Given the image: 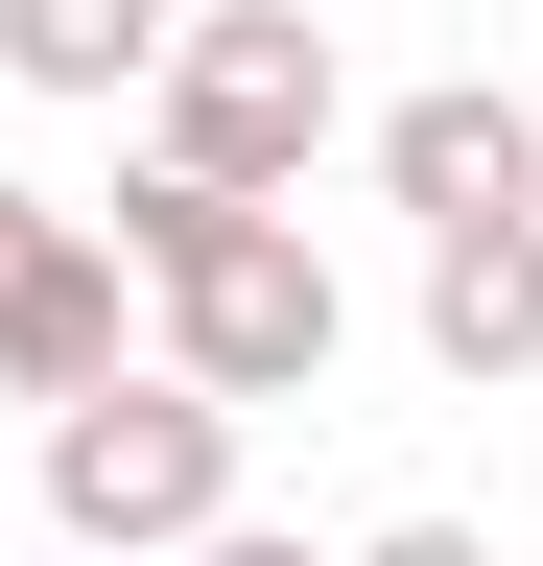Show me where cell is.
Masks as SVG:
<instances>
[{"label":"cell","mask_w":543,"mask_h":566,"mask_svg":"<svg viewBox=\"0 0 543 566\" xmlns=\"http://www.w3.org/2000/svg\"><path fill=\"white\" fill-rule=\"evenodd\" d=\"M426 354H449L472 401L543 378V212H520V237H426Z\"/></svg>","instance_id":"5b68a950"},{"label":"cell","mask_w":543,"mask_h":566,"mask_svg":"<svg viewBox=\"0 0 543 566\" xmlns=\"http://www.w3.org/2000/svg\"><path fill=\"white\" fill-rule=\"evenodd\" d=\"M213 520H237V424L189 378H95L72 424H48V543L72 566H189Z\"/></svg>","instance_id":"3957f363"},{"label":"cell","mask_w":543,"mask_h":566,"mask_svg":"<svg viewBox=\"0 0 543 566\" xmlns=\"http://www.w3.org/2000/svg\"><path fill=\"white\" fill-rule=\"evenodd\" d=\"M166 24L189 0H0V71H24V95H143Z\"/></svg>","instance_id":"8992f818"},{"label":"cell","mask_w":543,"mask_h":566,"mask_svg":"<svg viewBox=\"0 0 543 566\" xmlns=\"http://www.w3.org/2000/svg\"><path fill=\"white\" fill-rule=\"evenodd\" d=\"M143 166L166 189H213V212H284L307 166H331V118H355V71H331V24L307 0H189L166 24V71H143Z\"/></svg>","instance_id":"7a4b0ae2"},{"label":"cell","mask_w":543,"mask_h":566,"mask_svg":"<svg viewBox=\"0 0 543 566\" xmlns=\"http://www.w3.org/2000/svg\"><path fill=\"white\" fill-rule=\"evenodd\" d=\"M189 566H307V543H260V520H213V543H189Z\"/></svg>","instance_id":"ba28073f"},{"label":"cell","mask_w":543,"mask_h":566,"mask_svg":"<svg viewBox=\"0 0 543 566\" xmlns=\"http://www.w3.org/2000/svg\"><path fill=\"white\" fill-rule=\"evenodd\" d=\"M520 118H543V71H520Z\"/></svg>","instance_id":"9c48e42d"},{"label":"cell","mask_w":543,"mask_h":566,"mask_svg":"<svg viewBox=\"0 0 543 566\" xmlns=\"http://www.w3.org/2000/svg\"><path fill=\"white\" fill-rule=\"evenodd\" d=\"M72 237L143 283V331H166L143 378H189L213 424H237V401H307L331 354H355V307H331V260H307V212H213V189L143 166L118 212H72Z\"/></svg>","instance_id":"6da1fadb"},{"label":"cell","mask_w":543,"mask_h":566,"mask_svg":"<svg viewBox=\"0 0 543 566\" xmlns=\"http://www.w3.org/2000/svg\"><path fill=\"white\" fill-rule=\"evenodd\" d=\"M378 189L426 212V237H520V212H543V118L449 71V95H401V118H378Z\"/></svg>","instance_id":"277c9868"},{"label":"cell","mask_w":543,"mask_h":566,"mask_svg":"<svg viewBox=\"0 0 543 566\" xmlns=\"http://www.w3.org/2000/svg\"><path fill=\"white\" fill-rule=\"evenodd\" d=\"M355 566H497V543H472V520H378Z\"/></svg>","instance_id":"52a82bcc"}]
</instances>
